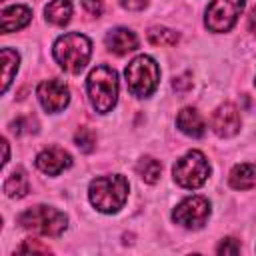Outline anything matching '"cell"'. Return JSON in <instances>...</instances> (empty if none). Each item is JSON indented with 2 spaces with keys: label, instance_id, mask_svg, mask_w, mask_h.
<instances>
[{
  "label": "cell",
  "instance_id": "cell-18",
  "mask_svg": "<svg viewBox=\"0 0 256 256\" xmlns=\"http://www.w3.org/2000/svg\"><path fill=\"white\" fill-rule=\"evenodd\" d=\"M18 54L10 48H2V92L8 90L12 78H14V72L18 70Z\"/></svg>",
  "mask_w": 256,
  "mask_h": 256
},
{
  "label": "cell",
  "instance_id": "cell-14",
  "mask_svg": "<svg viewBox=\"0 0 256 256\" xmlns=\"http://www.w3.org/2000/svg\"><path fill=\"white\" fill-rule=\"evenodd\" d=\"M32 18V12L28 6H10L2 10V32H14L24 28Z\"/></svg>",
  "mask_w": 256,
  "mask_h": 256
},
{
  "label": "cell",
  "instance_id": "cell-21",
  "mask_svg": "<svg viewBox=\"0 0 256 256\" xmlns=\"http://www.w3.org/2000/svg\"><path fill=\"white\" fill-rule=\"evenodd\" d=\"M74 142H76V146H78L80 150L90 152V150L94 148V144H96V136H94V132H92L90 128H80V130L76 132V136H74Z\"/></svg>",
  "mask_w": 256,
  "mask_h": 256
},
{
  "label": "cell",
  "instance_id": "cell-10",
  "mask_svg": "<svg viewBox=\"0 0 256 256\" xmlns=\"http://www.w3.org/2000/svg\"><path fill=\"white\" fill-rule=\"evenodd\" d=\"M212 130L220 138H230L240 130V112L234 104L226 102L212 114Z\"/></svg>",
  "mask_w": 256,
  "mask_h": 256
},
{
  "label": "cell",
  "instance_id": "cell-5",
  "mask_svg": "<svg viewBox=\"0 0 256 256\" xmlns=\"http://www.w3.org/2000/svg\"><path fill=\"white\" fill-rule=\"evenodd\" d=\"M18 224L26 230H32V232H38L44 236H60L66 230L68 218L56 208L32 206L18 216Z\"/></svg>",
  "mask_w": 256,
  "mask_h": 256
},
{
  "label": "cell",
  "instance_id": "cell-9",
  "mask_svg": "<svg viewBox=\"0 0 256 256\" xmlns=\"http://www.w3.org/2000/svg\"><path fill=\"white\" fill-rule=\"evenodd\" d=\"M36 94H38V100H40V104H42V108L46 112H60L70 102L68 86L58 78L42 80L38 90H36Z\"/></svg>",
  "mask_w": 256,
  "mask_h": 256
},
{
  "label": "cell",
  "instance_id": "cell-4",
  "mask_svg": "<svg viewBox=\"0 0 256 256\" xmlns=\"http://www.w3.org/2000/svg\"><path fill=\"white\" fill-rule=\"evenodd\" d=\"M160 82V68L150 56H136L126 66V84L132 96H150Z\"/></svg>",
  "mask_w": 256,
  "mask_h": 256
},
{
  "label": "cell",
  "instance_id": "cell-8",
  "mask_svg": "<svg viewBox=\"0 0 256 256\" xmlns=\"http://www.w3.org/2000/svg\"><path fill=\"white\" fill-rule=\"evenodd\" d=\"M210 216V202L202 196H188L184 198L172 212V220L184 228L198 230L206 224Z\"/></svg>",
  "mask_w": 256,
  "mask_h": 256
},
{
  "label": "cell",
  "instance_id": "cell-17",
  "mask_svg": "<svg viewBox=\"0 0 256 256\" xmlns=\"http://www.w3.org/2000/svg\"><path fill=\"white\" fill-rule=\"evenodd\" d=\"M28 188H30V184H28V178H26V174L22 170H14L6 178V182H4V192L10 198H22V196H26L28 194Z\"/></svg>",
  "mask_w": 256,
  "mask_h": 256
},
{
  "label": "cell",
  "instance_id": "cell-19",
  "mask_svg": "<svg viewBox=\"0 0 256 256\" xmlns=\"http://www.w3.org/2000/svg\"><path fill=\"white\" fill-rule=\"evenodd\" d=\"M136 172H138V176H140L144 182L154 184V182H158V178H160V174H162V164H160L158 160L150 158V156H144V158L138 162Z\"/></svg>",
  "mask_w": 256,
  "mask_h": 256
},
{
  "label": "cell",
  "instance_id": "cell-20",
  "mask_svg": "<svg viewBox=\"0 0 256 256\" xmlns=\"http://www.w3.org/2000/svg\"><path fill=\"white\" fill-rule=\"evenodd\" d=\"M178 32L164 28V26H154L148 30V42L154 46H174L178 42Z\"/></svg>",
  "mask_w": 256,
  "mask_h": 256
},
{
  "label": "cell",
  "instance_id": "cell-24",
  "mask_svg": "<svg viewBox=\"0 0 256 256\" xmlns=\"http://www.w3.org/2000/svg\"><path fill=\"white\" fill-rule=\"evenodd\" d=\"M82 6L92 16H100L102 14V0H82Z\"/></svg>",
  "mask_w": 256,
  "mask_h": 256
},
{
  "label": "cell",
  "instance_id": "cell-13",
  "mask_svg": "<svg viewBox=\"0 0 256 256\" xmlns=\"http://www.w3.org/2000/svg\"><path fill=\"white\" fill-rule=\"evenodd\" d=\"M176 124H178V128H180L184 134H188V136H192V138H200V136L204 134V130H206L200 112H198L196 108H190V106H188V108H182V110L178 112Z\"/></svg>",
  "mask_w": 256,
  "mask_h": 256
},
{
  "label": "cell",
  "instance_id": "cell-11",
  "mask_svg": "<svg viewBox=\"0 0 256 256\" xmlns=\"http://www.w3.org/2000/svg\"><path fill=\"white\" fill-rule=\"evenodd\" d=\"M70 164H72V156H70L66 150L58 148V146H50V148L42 150V152L36 156V166H38L44 174H48V176L60 174V172L66 170Z\"/></svg>",
  "mask_w": 256,
  "mask_h": 256
},
{
  "label": "cell",
  "instance_id": "cell-7",
  "mask_svg": "<svg viewBox=\"0 0 256 256\" xmlns=\"http://www.w3.org/2000/svg\"><path fill=\"white\" fill-rule=\"evenodd\" d=\"M244 10V0H212L206 8V26L212 32H228Z\"/></svg>",
  "mask_w": 256,
  "mask_h": 256
},
{
  "label": "cell",
  "instance_id": "cell-26",
  "mask_svg": "<svg viewBox=\"0 0 256 256\" xmlns=\"http://www.w3.org/2000/svg\"><path fill=\"white\" fill-rule=\"evenodd\" d=\"M172 86H174L176 90H186V88H190V86H192V82L188 80V76H178V78H174Z\"/></svg>",
  "mask_w": 256,
  "mask_h": 256
},
{
  "label": "cell",
  "instance_id": "cell-22",
  "mask_svg": "<svg viewBox=\"0 0 256 256\" xmlns=\"http://www.w3.org/2000/svg\"><path fill=\"white\" fill-rule=\"evenodd\" d=\"M218 254H238L240 252V244L236 238H224L220 242V246L216 248Z\"/></svg>",
  "mask_w": 256,
  "mask_h": 256
},
{
  "label": "cell",
  "instance_id": "cell-25",
  "mask_svg": "<svg viewBox=\"0 0 256 256\" xmlns=\"http://www.w3.org/2000/svg\"><path fill=\"white\" fill-rule=\"evenodd\" d=\"M148 4V0H122V6L128 10H142Z\"/></svg>",
  "mask_w": 256,
  "mask_h": 256
},
{
  "label": "cell",
  "instance_id": "cell-16",
  "mask_svg": "<svg viewBox=\"0 0 256 256\" xmlns=\"http://www.w3.org/2000/svg\"><path fill=\"white\" fill-rule=\"evenodd\" d=\"M44 14H46V20L50 24H56V26H64L70 22V16H72V2L70 0H52L46 8H44Z\"/></svg>",
  "mask_w": 256,
  "mask_h": 256
},
{
  "label": "cell",
  "instance_id": "cell-27",
  "mask_svg": "<svg viewBox=\"0 0 256 256\" xmlns=\"http://www.w3.org/2000/svg\"><path fill=\"white\" fill-rule=\"evenodd\" d=\"M248 28H250V32H254L256 34V8L250 12V16H248Z\"/></svg>",
  "mask_w": 256,
  "mask_h": 256
},
{
  "label": "cell",
  "instance_id": "cell-6",
  "mask_svg": "<svg viewBox=\"0 0 256 256\" xmlns=\"http://www.w3.org/2000/svg\"><path fill=\"white\" fill-rule=\"evenodd\" d=\"M172 174H174L176 184H180L182 188H200L208 180L210 164L202 152L192 150L184 154L180 160H176Z\"/></svg>",
  "mask_w": 256,
  "mask_h": 256
},
{
  "label": "cell",
  "instance_id": "cell-2",
  "mask_svg": "<svg viewBox=\"0 0 256 256\" xmlns=\"http://www.w3.org/2000/svg\"><path fill=\"white\" fill-rule=\"evenodd\" d=\"M92 44L90 40L80 32H68L60 36L54 44V58L56 62L72 74H78L90 60Z\"/></svg>",
  "mask_w": 256,
  "mask_h": 256
},
{
  "label": "cell",
  "instance_id": "cell-1",
  "mask_svg": "<svg viewBox=\"0 0 256 256\" xmlns=\"http://www.w3.org/2000/svg\"><path fill=\"white\" fill-rule=\"evenodd\" d=\"M88 196L96 210L106 212V214L118 212L128 198V180L120 174L94 178L90 182Z\"/></svg>",
  "mask_w": 256,
  "mask_h": 256
},
{
  "label": "cell",
  "instance_id": "cell-15",
  "mask_svg": "<svg viewBox=\"0 0 256 256\" xmlns=\"http://www.w3.org/2000/svg\"><path fill=\"white\" fill-rule=\"evenodd\" d=\"M228 182L232 188L236 190H250L256 186V164H238L232 168L230 176H228Z\"/></svg>",
  "mask_w": 256,
  "mask_h": 256
},
{
  "label": "cell",
  "instance_id": "cell-23",
  "mask_svg": "<svg viewBox=\"0 0 256 256\" xmlns=\"http://www.w3.org/2000/svg\"><path fill=\"white\" fill-rule=\"evenodd\" d=\"M18 252H40V254H46V252H50V248L38 244V240H26V242L18 248Z\"/></svg>",
  "mask_w": 256,
  "mask_h": 256
},
{
  "label": "cell",
  "instance_id": "cell-12",
  "mask_svg": "<svg viewBox=\"0 0 256 256\" xmlns=\"http://www.w3.org/2000/svg\"><path fill=\"white\" fill-rule=\"evenodd\" d=\"M106 46L110 52L122 56V54H128L138 48V38L128 28H112L106 34Z\"/></svg>",
  "mask_w": 256,
  "mask_h": 256
},
{
  "label": "cell",
  "instance_id": "cell-3",
  "mask_svg": "<svg viewBox=\"0 0 256 256\" xmlns=\"http://www.w3.org/2000/svg\"><path fill=\"white\" fill-rule=\"evenodd\" d=\"M86 88L96 112L106 114L114 108L118 98V76L110 66H96L88 74Z\"/></svg>",
  "mask_w": 256,
  "mask_h": 256
}]
</instances>
